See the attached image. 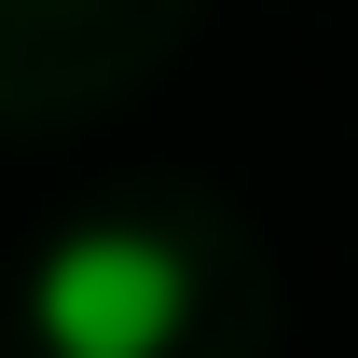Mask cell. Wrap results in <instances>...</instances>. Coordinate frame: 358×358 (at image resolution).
<instances>
[{
  "label": "cell",
  "mask_w": 358,
  "mask_h": 358,
  "mask_svg": "<svg viewBox=\"0 0 358 358\" xmlns=\"http://www.w3.org/2000/svg\"><path fill=\"white\" fill-rule=\"evenodd\" d=\"M179 317H193V262L138 221H83L55 234L42 275H28V331L42 358H166Z\"/></svg>",
  "instance_id": "cell-1"
}]
</instances>
